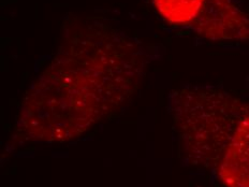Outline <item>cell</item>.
Instances as JSON below:
<instances>
[{
	"instance_id": "obj_1",
	"label": "cell",
	"mask_w": 249,
	"mask_h": 187,
	"mask_svg": "<svg viewBox=\"0 0 249 187\" xmlns=\"http://www.w3.org/2000/svg\"><path fill=\"white\" fill-rule=\"evenodd\" d=\"M75 35L29 88L19 123L43 139H67L124 106L142 79L141 57L116 35Z\"/></svg>"
},
{
	"instance_id": "obj_2",
	"label": "cell",
	"mask_w": 249,
	"mask_h": 187,
	"mask_svg": "<svg viewBox=\"0 0 249 187\" xmlns=\"http://www.w3.org/2000/svg\"><path fill=\"white\" fill-rule=\"evenodd\" d=\"M194 24L210 39L249 38V19L230 0H207Z\"/></svg>"
},
{
	"instance_id": "obj_3",
	"label": "cell",
	"mask_w": 249,
	"mask_h": 187,
	"mask_svg": "<svg viewBox=\"0 0 249 187\" xmlns=\"http://www.w3.org/2000/svg\"><path fill=\"white\" fill-rule=\"evenodd\" d=\"M217 171L226 187H249V124L221 156Z\"/></svg>"
},
{
	"instance_id": "obj_4",
	"label": "cell",
	"mask_w": 249,
	"mask_h": 187,
	"mask_svg": "<svg viewBox=\"0 0 249 187\" xmlns=\"http://www.w3.org/2000/svg\"><path fill=\"white\" fill-rule=\"evenodd\" d=\"M207 0H154L160 15L173 25L194 24Z\"/></svg>"
}]
</instances>
